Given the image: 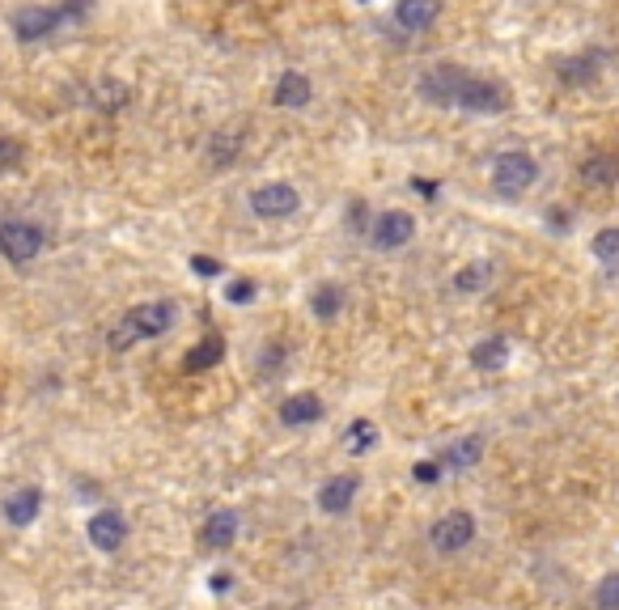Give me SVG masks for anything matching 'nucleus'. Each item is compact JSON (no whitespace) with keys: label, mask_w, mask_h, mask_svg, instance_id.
Masks as SVG:
<instances>
[{"label":"nucleus","mask_w":619,"mask_h":610,"mask_svg":"<svg viewBox=\"0 0 619 610\" xmlns=\"http://www.w3.org/2000/svg\"><path fill=\"white\" fill-rule=\"evenodd\" d=\"M174 318H179L174 301H149V305H140V310H132L128 318H123L111 339H115V348H128V344H136V339H157V335H166L174 327Z\"/></svg>","instance_id":"f257e3e1"},{"label":"nucleus","mask_w":619,"mask_h":610,"mask_svg":"<svg viewBox=\"0 0 619 610\" xmlns=\"http://www.w3.org/2000/svg\"><path fill=\"white\" fill-rule=\"evenodd\" d=\"M535 178H539V161L522 149H509L492 161V191H497L501 200H518V195H526L535 187Z\"/></svg>","instance_id":"f03ea898"},{"label":"nucleus","mask_w":619,"mask_h":610,"mask_svg":"<svg viewBox=\"0 0 619 610\" xmlns=\"http://www.w3.org/2000/svg\"><path fill=\"white\" fill-rule=\"evenodd\" d=\"M467 81H471L467 68H458V64H433L429 73L420 77V98L433 102V106H458Z\"/></svg>","instance_id":"7ed1b4c3"},{"label":"nucleus","mask_w":619,"mask_h":610,"mask_svg":"<svg viewBox=\"0 0 619 610\" xmlns=\"http://www.w3.org/2000/svg\"><path fill=\"white\" fill-rule=\"evenodd\" d=\"M43 250V229L30 225V221H5L0 225V255L9 263H30L39 259Z\"/></svg>","instance_id":"20e7f679"},{"label":"nucleus","mask_w":619,"mask_h":610,"mask_svg":"<svg viewBox=\"0 0 619 610\" xmlns=\"http://www.w3.org/2000/svg\"><path fill=\"white\" fill-rule=\"evenodd\" d=\"M68 22L64 9H51V5H26L13 13V34L22 43H39V39H51L60 26Z\"/></svg>","instance_id":"39448f33"},{"label":"nucleus","mask_w":619,"mask_h":610,"mask_svg":"<svg viewBox=\"0 0 619 610\" xmlns=\"http://www.w3.org/2000/svg\"><path fill=\"white\" fill-rule=\"evenodd\" d=\"M429 543L441 551V555H454V551H463L467 543H475V517L471 513H446V517H437L433 530H429Z\"/></svg>","instance_id":"423d86ee"},{"label":"nucleus","mask_w":619,"mask_h":610,"mask_svg":"<svg viewBox=\"0 0 619 610\" xmlns=\"http://www.w3.org/2000/svg\"><path fill=\"white\" fill-rule=\"evenodd\" d=\"M416 238V221H412V212H378L374 225H369V242H374L378 250H399V246H408Z\"/></svg>","instance_id":"0eeeda50"},{"label":"nucleus","mask_w":619,"mask_h":610,"mask_svg":"<svg viewBox=\"0 0 619 610\" xmlns=\"http://www.w3.org/2000/svg\"><path fill=\"white\" fill-rule=\"evenodd\" d=\"M297 204H302V195H297L289 183H268V187L251 191V212L263 221H285L297 212Z\"/></svg>","instance_id":"6e6552de"},{"label":"nucleus","mask_w":619,"mask_h":610,"mask_svg":"<svg viewBox=\"0 0 619 610\" xmlns=\"http://www.w3.org/2000/svg\"><path fill=\"white\" fill-rule=\"evenodd\" d=\"M458 106L471 115H501L505 106H509V94L497 85V81H480V77H471L463 85V98H458Z\"/></svg>","instance_id":"1a4fd4ad"},{"label":"nucleus","mask_w":619,"mask_h":610,"mask_svg":"<svg viewBox=\"0 0 619 610\" xmlns=\"http://www.w3.org/2000/svg\"><path fill=\"white\" fill-rule=\"evenodd\" d=\"M85 534H90V543H94L98 551H119V547H123V538H128V522H123V513L102 509V513L90 517Z\"/></svg>","instance_id":"9d476101"},{"label":"nucleus","mask_w":619,"mask_h":610,"mask_svg":"<svg viewBox=\"0 0 619 610\" xmlns=\"http://www.w3.org/2000/svg\"><path fill=\"white\" fill-rule=\"evenodd\" d=\"M200 538H204V547H208V551H225V547H234V538H238V513H234V509H217V513H208V522H204Z\"/></svg>","instance_id":"9b49d317"},{"label":"nucleus","mask_w":619,"mask_h":610,"mask_svg":"<svg viewBox=\"0 0 619 610\" xmlns=\"http://www.w3.org/2000/svg\"><path fill=\"white\" fill-rule=\"evenodd\" d=\"M441 17V0H399L395 5V22L403 26V30H429L433 22Z\"/></svg>","instance_id":"f8f14e48"},{"label":"nucleus","mask_w":619,"mask_h":610,"mask_svg":"<svg viewBox=\"0 0 619 610\" xmlns=\"http://www.w3.org/2000/svg\"><path fill=\"white\" fill-rule=\"evenodd\" d=\"M357 475H335L331 483H323V492H318V509L323 513H344L352 509V500H357Z\"/></svg>","instance_id":"ddd939ff"},{"label":"nucleus","mask_w":619,"mask_h":610,"mask_svg":"<svg viewBox=\"0 0 619 610\" xmlns=\"http://www.w3.org/2000/svg\"><path fill=\"white\" fill-rule=\"evenodd\" d=\"M39 509H43V492L39 488H22V492H13L5 500V522L9 526H30L34 517H39Z\"/></svg>","instance_id":"4468645a"},{"label":"nucleus","mask_w":619,"mask_h":610,"mask_svg":"<svg viewBox=\"0 0 619 610\" xmlns=\"http://www.w3.org/2000/svg\"><path fill=\"white\" fill-rule=\"evenodd\" d=\"M310 77H302L297 68H289V73H280L276 81V106H289V111H297V106H306L310 102Z\"/></svg>","instance_id":"2eb2a0df"},{"label":"nucleus","mask_w":619,"mask_h":610,"mask_svg":"<svg viewBox=\"0 0 619 610\" xmlns=\"http://www.w3.org/2000/svg\"><path fill=\"white\" fill-rule=\"evenodd\" d=\"M480 458H484V441L480 437H463L441 454V471H471Z\"/></svg>","instance_id":"dca6fc26"},{"label":"nucleus","mask_w":619,"mask_h":610,"mask_svg":"<svg viewBox=\"0 0 619 610\" xmlns=\"http://www.w3.org/2000/svg\"><path fill=\"white\" fill-rule=\"evenodd\" d=\"M318 416H323V403H318V394H293V399H285V407H280V420H285L289 428L314 424Z\"/></svg>","instance_id":"f3484780"},{"label":"nucleus","mask_w":619,"mask_h":610,"mask_svg":"<svg viewBox=\"0 0 619 610\" xmlns=\"http://www.w3.org/2000/svg\"><path fill=\"white\" fill-rule=\"evenodd\" d=\"M505 361H509V344H505L501 335L480 339V344L471 348V365L480 369V373H497V369H505Z\"/></svg>","instance_id":"a211bd4d"},{"label":"nucleus","mask_w":619,"mask_h":610,"mask_svg":"<svg viewBox=\"0 0 619 610\" xmlns=\"http://www.w3.org/2000/svg\"><path fill=\"white\" fill-rule=\"evenodd\" d=\"M581 183L586 187H611L619 183V157H590L586 166H581Z\"/></svg>","instance_id":"6ab92c4d"},{"label":"nucleus","mask_w":619,"mask_h":610,"mask_svg":"<svg viewBox=\"0 0 619 610\" xmlns=\"http://www.w3.org/2000/svg\"><path fill=\"white\" fill-rule=\"evenodd\" d=\"M221 356H225V344H221V339H217V335H208V339H204V344H196V348H191V352H187V361H183V369H187V373H208L212 365H217V361H221Z\"/></svg>","instance_id":"aec40b11"},{"label":"nucleus","mask_w":619,"mask_h":610,"mask_svg":"<svg viewBox=\"0 0 619 610\" xmlns=\"http://www.w3.org/2000/svg\"><path fill=\"white\" fill-rule=\"evenodd\" d=\"M94 106L98 111H119V106H128L132 102V89L123 85V81H115V77H106V81H98L94 85Z\"/></svg>","instance_id":"412c9836"},{"label":"nucleus","mask_w":619,"mask_h":610,"mask_svg":"<svg viewBox=\"0 0 619 610\" xmlns=\"http://www.w3.org/2000/svg\"><path fill=\"white\" fill-rule=\"evenodd\" d=\"M238 149H242V136H234V132H217L208 140V166L212 170H225L229 161L238 157Z\"/></svg>","instance_id":"4be33fe9"},{"label":"nucleus","mask_w":619,"mask_h":610,"mask_svg":"<svg viewBox=\"0 0 619 610\" xmlns=\"http://www.w3.org/2000/svg\"><path fill=\"white\" fill-rule=\"evenodd\" d=\"M488 280H492L488 263H467V267H458V272H454V289L458 293H484Z\"/></svg>","instance_id":"5701e85b"},{"label":"nucleus","mask_w":619,"mask_h":610,"mask_svg":"<svg viewBox=\"0 0 619 610\" xmlns=\"http://www.w3.org/2000/svg\"><path fill=\"white\" fill-rule=\"evenodd\" d=\"M310 305H314V314L318 318H335L344 310V293L335 289V284H323V289H318L314 297H310Z\"/></svg>","instance_id":"b1692460"},{"label":"nucleus","mask_w":619,"mask_h":610,"mask_svg":"<svg viewBox=\"0 0 619 610\" xmlns=\"http://www.w3.org/2000/svg\"><path fill=\"white\" fill-rule=\"evenodd\" d=\"M374 445H378V428L369 424V420H357V424L348 428V450L352 454H369Z\"/></svg>","instance_id":"393cba45"},{"label":"nucleus","mask_w":619,"mask_h":610,"mask_svg":"<svg viewBox=\"0 0 619 610\" xmlns=\"http://www.w3.org/2000/svg\"><path fill=\"white\" fill-rule=\"evenodd\" d=\"M594 255L603 263H619V225L598 233V238H594Z\"/></svg>","instance_id":"a878e982"},{"label":"nucleus","mask_w":619,"mask_h":610,"mask_svg":"<svg viewBox=\"0 0 619 610\" xmlns=\"http://www.w3.org/2000/svg\"><path fill=\"white\" fill-rule=\"evenodd\" d=\"M594 602H598V610H619V572L603 577V585H598Z\"/></svg>","instance_id":"bb28decb"},{"label":"nucleus","mask_w":619,"mask_h":610,"mask_svg":"<svg viewBox=\"0 0 619 610\" xmlns=\"http://www.w3.org/2000/svg\"><path fill=\"white\" fill-rule=\"evenodd\" d=\"M17 166H22V145L13 136H0V174H9Z\"/></svg>","instance_id":"cd10ccee"},{"label":"nucleus","mask_w":619,"mask_h":610,"mask_svg":"<svg viewBox=\"0 0 619 610\" xmlns=\"http://www.w3.org/2000/svg\"><path fill=\"white\" fill-rule=\"evenodd\" d=\"M251 297H255V280H234V284H229V301H234V305H246Z\"/></svg>","instance_id":"c85d7f7f"},{"label":"nucleus","mask_w":619,"mask_h":610,"mask_svg":"<svg viewBox=\"0 0 619 610\" xmlns=\"http://www.w3.org/2000/svg\"><path fill=\"white\" fill-rule=\"evenodd\" d=\"M420 483H437V475H441V462H416V471H412Z\"/></svg>","instance_id":"c756f323"},{"label":"nucleus","mask_w":619,"mask_h":610,"mask_svg":"<svg viewBox=\"0 0 619 610\" xmlns=\"http://www.w3.org/2000/svg\"><path fill=\"white\" fill-rule=\"evenodd\" d=\"M191 267H196V276H217L221 272V263L217 259H204V255L191 259Z\"/></svg>","instance_id":"7c9ffc66"}]
</instances>
